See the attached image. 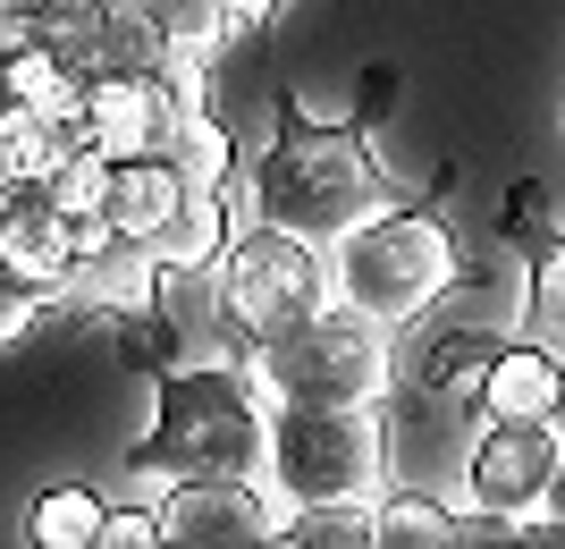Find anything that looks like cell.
<instances>
[{"mask_svg": "<svg viewBox=\"0 0 565 549\" xmlns=\"http://www.w3.org/2000/svg\"><path fill=\"white\" fill-rule=\"evenodd\" d=\"M245 203H254V220H270L287 237L338 245L354 220L388 212V169H380L363 127H347V119L321 127V119H287L279 110L262 161L245 169Z\"/></svg>", "mask_w": 565, "mask_h": 549, "instance_id": "1", "label": "cell"}, {"mask_svg": "<svg viewBox=\"0 0 565 549\" xmlns=\"http://www.w3.org/2000/svg\"><path fill=\"white\" fill-rule=\"evenodd\" d=\"M262 448H270V398H262L254 363H178L161 372V398H152V423H143V482L161 474H262Z\"/></svg>", "mask_w": 565, "mask_h": 549, "instance_id": "2", "label": "cell"}, {"mask_svg": "<svg viewBox=\"0 0 565 549\" xmlns=\"http://www.w3.org/2000/svg\"><path fill=\"white\" fill-rule=\"evenodd\" d=\"M254 381L270 407H380L397 381V330L354 305H321L254 347Z\"/></svg>", "mask_w": 565, "mask_h": 549, "instance_id": "3", "label": "cell"}, {"mask_svg": "<svg viewBox=\"0 0 565 549\" xmlns=\"http://www.w3.org/2000/svg\"><path fill=\"white\" fill-rule=\"evenodd\" d=\"M465 279V254H456L448 220L439 212H372L354 220L347 237L330 245V296L354 313H372V321H423L448 287Z\"/></svg>", "mask_w": 565, "mask_h": 549, "instance_id": "4", "label": "cell"}, {"mask_svg": "<svg viewBox=\"0 0 565 549\" xmlns=\"http://www.w3.org/2000/svg\"><path fill=\"white\" fill-rule=\"evenodd\" d=\"M388 440H380V407H270V448H262V482L279 490V507L312 499H372Z\"/></svg>", "mask_w": 565, "mask_h": 549, "instance_id": "5", "label": "cell"}, {"mask_svg": "<svg viewBox=\"0 0 565 549\" xmlns=\"http://www.w3.org/2000/svg\"><path fill=\"white\" fill-rule=\"evenodd\" d=\"M321 305H330V245L287 237L270 220L228 237V254H220V313H228V330L245 347L279 338L287 321H305Z\"/></svg>", "mask_w": 565, "mask_h": 549, "instance_id": "6", "label": "cell"}, {"mask_svg": "<svg viewBox=\"0 0 565 549\" xmlns=\"http://www.w3.org/2000/svg\"><path fill=\"white\" fill-rule=\"evenodd\" d=\"M279 490L262 474H178L161 490V541L178 549H262L279 541Z\"/></svg>", "mask_w": 565, "mask_h": 549, "instance_id": "7", "label": "cell"}, {"mask_svg": "<svg viewBox=\"0 0 565 549\" xmlns=\"http://www.w3.org/2000/svg\"><path fill=\"white\" fill-rule=\"evenodd\" d=\"M557 423H481L465 448V507L490 516H532L557 474Z\"/></svg>", "mask_w": 565, "mask_h": 549, "instance_id": "8", "label": "cell"}, {"mask_svg": "<svg viewBox=\"0 0 565 549\" xmlns=\"http://www.w3.org/2000/svg\"><path fill=\"white\" fill-rule=\"evenodd\" d=\"M60 296H68L76 321H127V313H152L161 305V263H152V245L136 237H94L85 254H76V271L60 279Z\"/></svg>", "mask_w": 565, "mask_h": 549, "instance_id": "9", "label": "cell"}, {"mask_svg": "<svg viewBox=\"0 0 565 549\" xmlns=\"http://www.w3.org/2000/svg\"><path fill=\"white\" fill-rule=\"evenodd\" d=\"M76 245L85 237H76V220L43 194V178H18L9 203H0V271H18V279L60 296V279L76 271Z\"/></svg>", "mask_w": 565, "mask_h": 549, "instance_id": "10", "label": "cell"}, {"mask_svg": "<svg viewBox=\"0 0 565 549\" xmlns=\"http://www.w3.org/2000/svg\"><path fill=\"white\" fill-rule=\"evenodd\" d=\"M557 372H565V356L548 347V338H507V347L490 356V372L472 381L465 407L481 414V423H548Z\"/></svg>", "mask_w": 565, "mask_h": 549, "instance_id": "11", "label": "cell"}, {"mask_svg": "<svg viewBox=\"0 0 565 549\" xmlns=\"http://www.w3.org/2000/svg\"><path fill=\"white\" fill-rule=\"evenodd\" d=\"M228 237H236L228 187H186V194H178V212L152 229V263H161V279H203V271H220Z\"/></svg>", "mask_w": 565, "mask_h": 549, "instance_id": "12", "label": "cell"}, {"mask_svg": "<svg viewBox=\"0 0 565 549\" xmlns=\"http://www.w3.org/2000/svg\"><path fill=\"white\" fill-rule=\"evenodd\" d=\"M178 194H186V178H178V161H169V152H127V161H110L102 229H110V237L152 245V229H161V220L178 212Z\"/></svg>", "mask_w": 565, "mask_h": 549, "instance_id": "13", "label": "cell"}, {"mask_svg": "<svg viewBox=\"0 0 565 549\" xmlns=\"http://www.w3.org/2000/svg\"><path fill=\"white\" fill-rule=\"evenodd\" d=\"M498 347H507V338H498L490 321H439V330H423V347H414V381H423L430 398H456V407H465Z\"/></svg>", "mask_w": 565, "mask_h": 549, "instance_id": "14", "label": "cell"}, {"mask_svg": "<svg viewBox=\"0 0 565 549\" xmlns=\"http://www.w3.org/2000/svg\"><path fill=\"white\" fill-rule=\"evenodd\" d=\"M68 94H85V76L68 68V51H51L43 34H0V102L18 110H60Z\"/></svg>", "mask_w": 565, "mask_h": 549, "instance_id": "15", "label": "cell"}, {"mask_svg": "<svg viewBox=\"0 0 565 549\" xmlns=\"http://www.w3.org/2000/svg\"><path fill=\"white\" fill-rule=\"evenodd\" d=\"M143 18V34L178 60V68H212L220 43H228V9L220 0H127Z\"/></svg>", "mask_w": 565, "mask_h": 549, "instance_id": "16", "label": "cell"}, {"mask_svg": "<svg viewBox=\"0 0 565 549\" xmlns=\"http://www.w3.org/2000/svg\"><path fill=\"white\" fill-rule=\"evenodd\" d=\"M161 152L178 161L186 187H228V169H236V144H228V127H220V110H203V94H186L178 110H169Z\"/></svg>", "mask_w": 565, "mask_h": 549, "instance_id": "17", "label": "cell"}, {"mask_svg": "<svg viewBox=\"0 0 565 549\" xmlns=\"http://www.w3.org/2000/svg\"><path fill=\"white\" fill-rule=\"evenodd\" d=\"M456 507L430 490H372V549H448Z\"/></svg>", "mask_w": 565, "mask_h": 549, "instance_id": "18", "label": "cell"}, {"mask_svg": "<svg viewBox=\"0 0 565 549\" xmlns=\"http://www.w3.org/2000/svg\"><path fill=\"white\" fill-rule=\"evenodd\" d=\"M43 194L76 220V237H85V245L110 237V229H102V194H110V152H94V144H85V152H60V161L43 169ZM85 245H76V254H85Z\"/></svg>", "mask_w": 565, "mask_h": 549, "instance_id": "19", "label": "cell"}, {"mask_svg": "<svg viewBox=\"0 0 565 549\" xmlns=\"http://www.w3.org/2000/svg\"><path fill=\"white\" fill-rule=\"evenodd\" d=\"M102 516H110V499H94V490H43L34 499V516H25V532H34V549H102Z\"/></svg>", "mask_w": 565, "mask_h": 549, "instance_id": "20", "label": "cell"}, {"mask_svg": "<svg viewBox=\"0 0 565 549\" xmlns=\"http://www.w3.org/2000/svg\"><path fill=\"white\" fill-rule=\"evenodd\" d=\"M279 541L296 549H372V499H312L279 516Z\"/></svg>", "mask_w": 565, "mask_h": 549, "instance_id": "21", "label": "cell"}, {"mask_svg": "<svg viewBox=\"0 0 565 549\" xmlns=\"http://www.w3.org/2000/svg\"><path fill=\"white\" fill-rule=\"evenodd\" d=\"M523 321H532V338H548L565 356V229H548L541 245H532V279H523Z\"/></svg>", "mask_w": 565, "mask_h": 549, "instance_id": "22", "label": "cell"}, {"mask_svg": "<svg viewBox=\"0 0 565 549\" xmlns=\"http://www.w3.org/2000/svg\"><path fill=\"white\" fill-rule=\"evenodd\" d=\"M118 363L161 381V372H178V363H186V338H178V321H169L161 305H152V313H127V321H118Z\"/></svg>", "mask_w": 565, "mask_h": 549, "instance_id": "23", "label": "cell"}, {"mask_svg": "<svg viewBox=\"0 0 565 549\" xmlns=\"http://www.w3.org/2000/svg\"><path fill=\"white\" fill-rule=\"evenodd\" d=\"M51 169V136L34 110H18V102H0V187H18V178H43Z\"/></svg>", "mask_w": 565, "mask_h": 549, "instance_id": "24", "label": "cell"}, {"mask_svg": "<svg viewBox=\"0 0 565 549\" xmlns=\"http://www.w3.org/2000/svg\"><path fill=\"white\" fill-rule=\"evenodd\" d=\"M51 313V287H34V279H18V271H0V347H18L34 321Z\"/></svg>", "mask_w": 565, "mask_h": 549, "instance_id": "25", "label": "cell"}, {"mask_svg": "<svg viewBox=\"0 0 565 549\" xmlns=\"http://www.w3.org/2000/svg\"><path fill=\"white\" fill-rule=\"evenodd\" d=\"M102 549H161V499L152 507H110V516H102Z\"/></svg>", "mask_w": 565, "mask_h": 549, "instance_id": "26", "label": "cell"}, {"mask_svg": "<svg viewBox=\"0 0 565 549\" xmlns=\"http://www.w3.org/2000/svg\"><path fill=\"white\" fill-rule=\"evenodd\" d=\"M43 9H51V0H0V34H34Z\"/></svg>", "mask_w": 565, "mask_h": 549, "instance_id": "27", "label": "cell"}, {"mask_svg": "<svg viewBox=\"0 0 565 549\" xmlns=\"http://www.w3.org/2000/svg\"><path fill=\"white\" fill-rule=\"evenodd\" d=\"M220 9H228V25H270L287 0H220Z\"/></svg>", "mask_w": 565, "mask_h": 549, "instance_id": "28", "label": "cell"}, {"mask_svg": "<svg viewBox=\"0 0 565 549\" xmlns=\"http://www.w3.org/2000/svg\"><path fill=\"white\" fill-rule=\"evenodd\" d=\"M541 507H548V516L565 525V448H557V474H548V499H541Z\"/></svg>", "mask_w": 565, "mask_h": 549, "instance_id": "29", "label": "cell"}, {"mask_svg": "<svg viewBox=\"0 0 565 549\" xmlns=\"http://www.w3.org/2000/svg\"><path fill=\"white\" fill-rule=\"evenodd\" d=\"M548 423H557V440H565V372H557V407H548Z\"/></svg>", "mask_w": 565, "mask_h": 549, "instance_id": "30", "label": "cell"}, {"mask_svg": "<svg viewBox=\"0 0 565 549\" xmlns=\"http://www.w3.org/2000/svg\"><path fill=\"white\" fill-rule=\"evenodd\" d=\"M0 203H9V187H0Z\"/></svg>", "mask_w": 565, "mask_h": 549, "instance_id": "31", "label": "cell"}]
</instances>
